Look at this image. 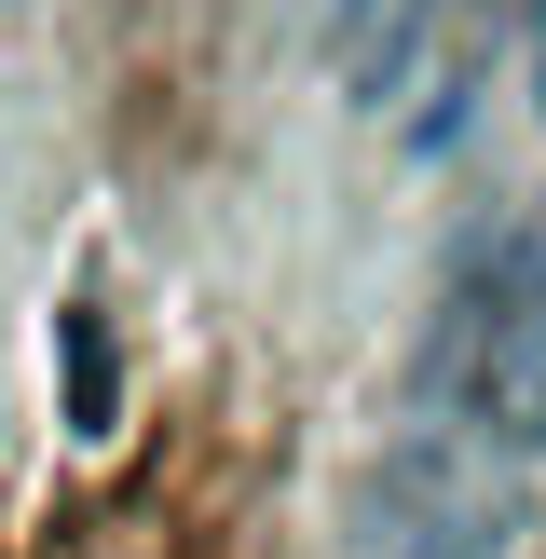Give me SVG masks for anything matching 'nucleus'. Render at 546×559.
<instances>
[{
	"instance_id": "4",
	"label": "nucleus",
	"mask_w": 546,
	"mask_h": 559,
	"mask_svg": "<svg viewBox=\"0 0 546 559\" xmlns=\"http://www.w3.org/2000/svg\"><path fill=\"white\" fill-rule=\"evenodd\" d=\"M491 546H506V533H491L478 506H451V519H410V533H396V559H491Z\"/></svg>"
},
{
	"instance_id": "2",
	"label": "nucleus",
	"mask_w": 546,
	"mask_h": 559,
	"mask_svg": "<svg viewBox=\"0 0 546 559\" xmlns=\"http://www.w3.org/2000/svg\"><path fill=\"white\" fill-rule=\"evenodd\" d=\"M424 27H437V0H342V69H355V96H369V109L410 82Z\"/></svg>"
},
{
	"instance_id": "1",
	"label": "nucleus",
	"mask_w": 546,
	"mask_h": 559,
	"mask_svg": "<svg viewBox=\"0 0 546 559\" xmlns=\"http://www.w3.org/2000/svg\"><path fill=\"white\" fill-rule=\"evenodd\" d=\"M424 409L478 424L491 451L546 437V218H506L464 260L451 314H437V355H424Z\"/></svg>"
},
{
	"instance_id": "3",
	"label": "nucleus",
	"mask_w": 546,
	"mask_h": 559,
	"mask_svg": "<svg viewBox=\"0 0 546 559\" xmlns=\"http://www.w3.org/2000/svg\"><path fill=\"white\" fill-rule=\"evenodd\" d=\"M55 355H69V424L109 437V409H123V382H109V328L96 314H55Z\"/></svg>"
}]
</instances>
